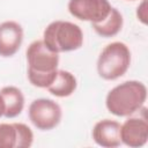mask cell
I'll use <instances>...</instances> for the list:
<instances>
[{
	"label": "cell",
	"instance_id": "1",
	"mask_svg": "<svg viewBox=\"0 0 148 148\" xmlns=\"http://www.w3.org/2000/svg\"><path fill=\"white\" fill-rule=\"evenodd\" d=\"M27 76L29 82L37 88H47L57 76L59 53L51 51L42 40L37 39L29 44L27 51Z\"/></svg>",
	"mask_w": 148,
	"mask_h": 148
},
{
	"label": "cell",
	"instance_id": "2",
	"mask_svg": "<svg viewBox=\"0 0 148 148\" xmlns=\"http://www.w3.org/2000/svg\"><path fill=\"white\" fill-rule=\"evenodd\" d=\"M147 87L141 81L128 80L113 87L105 97L108 111L116 117H130L143 108Z\"/></svg>",
	"mask_w": 148,
	"mask_h": 148
},
{
	"label": "cell",
	"instance_id": "3",
	"mask_svg": "<svg viewBox=\"0 0 148 148\" xmlns=\"http://www.w3.org/2000/svg\"><path fill=\"white\" fill-rule=\"evenodd\" d=\"M43 42L56 53L76 51L83 45V31L73 22L57 20L44 29Z\"/></svg>",
	"mask_w": 148,
	"mask_h": 148
},
{
	"label": "cell",
	"instance_id": "4",
	"mask_svg": "<svg viewBox=\"0 0 148 148\" xmlns=\"http://www.w3.org/2000/svg\"><path fill=\"white\" fill-rule=\"evenodd\" d=\"M130 65V47L123 42H112L101 51L96 68L99 77L106 81H113L121 77L128 71Z\"/></svg>",
	"mask_w": 148,
	"mask_h": 148
},
{
	"label": "cell",
	"instance_id": "5",
	"mask_svg": "<svg viewBox=\"0 0 148 148\" xmlns=\"http://www.w3.org/2000/svg\"><path fill=\"white\" fill-rule=\"evenodd\" d=\"M28 116L37 130L51 131L60 124L62 110L61 106L51 98H37L30 103Z\"/></svg>",
	"mask_w": 148,
	"mask_h": 148
},
{
	"label": "cell",
	"instance_id": "6",
	"mask_svg": "<svg viewBox=\"0 0 148 148\" xmlns=\"http://www.w3.org/2000/svg\"><path fill=\"white\" fill-rule=\"evenodd\" d=\"M112 6L109 0H69L67 9L80 21L98 23L110 13Z\"/></svg>",
	"mask_w": 148,
	"mask_h": 148
},
{
	"label": "cell",
	"instance_id": "7",
	"mask_svg": "<svg viewBox=\"0 0 148 148\" xmlns=\"http://www.w3.org/2000/svg\"><path fill=\"white\" fill-rule=\"evenodd\" d=\"M120 140L127 147L139 148L148 141V121L146 116L131 117L120 125Z\"/></svg>",
	"mask_w": 148,
	"mask_h": 148
},
{
	"label": "cell",
	"instance_id": "8",
	"mask_svg": "<svg viewBox=\"0 0 148 148\" xmlns=\"http://www.w3.org/2000/svg\"><path fill=\"white\" fill-rule=\"evenodd\" d=\"M23 28L16 21L0 23V57H13L23 43Z\"/></svg>",
	"mask_w": 148,
	"mask_h": 148
},
{
	"label": "cell",
	"instance_id": "9",
	"mask_svg": "<svg viewBox=\"0 0 148 148\" xmlns=\"http://www.w3.org/2000/svg\"><path fill=\"white\" fill-rule=\"evenodd\" d=\"M96 145L104 148H116L121 145L120 123L112 119H102L97 121L91 132Z\"/></svg>",
	"mask_w": 148,
	"mask_h": 148
},
{
	"label": "cell",
	"instance_id": "10",
	"mask_svg": "<svg viewBox=\"0 0 148 148\" xmlns=\"http://www.w3.org/2000/svg\"><path fill=\"white\" fill-rule=\"evenodd\" d=\"M0 94L5 101V113L6 118H15L23 111L24 108V96L21 89L15 86H6L1 88Z\"/></svg>",
	"mask_w": 148,
	"mask_h": 148
},
{
	"label": "cell",
	"instance_id": "11",
	"mask_svg": "<svg viewBox=\"0 0 148 148\" xmlns=\"http://www.w3.org/2000/svg\"><path fill=\"white\" fill-rule=\"evenodd\" d=\"M76 87H77V81L74 74L65 69H58L54 81L46 89L51 95L62 98L71 96L76 90Z\"/></svg>",
	"mask_w": 148,
	"mask_h": 148
},
{
	"label": "cell",
	"instance_id": "12",
	"mask_svg": "<svg viewBox=\"0 0 148 148\" xmlns=\"http://www.w3.org/2000/svg\"><path fill=\"white\" fill-rule=\"evenodd\" d=\"M123 24H124L123 15L114 7L111 8L109 15L103 21L98 23H91L95 32L103 38H110L118 35L123 28Z\"/></svg>",
	"mask_w": 148,
	"mask_h": 148
},
{
	"label": "cell",
	"instance_id": "13",
	"mask_svg": "<svg viewBox=\"0 0 148 148\" xmlns=\"http://www.w3.org/2000/svg\"><path fill=\"white\" fill-rule=\"evenodd\" d=\"M17 127L16 123L0 124V148H16Z\"/></svg>",
	"mask_w": 148,
	"mask_h": 148
},
{
	"label": "cell",
	"instance_id": "14",
	"mask_svg": "<svg viewBox=\"0 0 148 148\" xmlns=\"http://www.w3.org/2000/svg\"><path fill=\"white\" fill-rule=\"evenodd\" d=\"M17 127V143L16 148H29L31 147L34 142V133L31 128L23 124V123H16Z\"/></svg>",
	"mask_w": 148,
	"mask_h": 148
},
{
	"label": "cell",
	"instance_id": "15",
	"mask_svg": "<svg viewBox=\"0 0 148 148\" xmlns=\"http://www.w3.org/2000/svg\"><path fill=\"white\" fill-rule=\"evenodd\" d=\"M136 18L142 24H147V0H141L139 6L136 7Z\"/></svg>",
	"mask_w": 148,
	"mask_h": 148
},
{
	"label": "cell",
	"instance_id": "16",
	"mask_svg": "<svg viewBox=\"0 0 148 148\" xmlns=\"http://www.w3.org/2000/svg\"><path fill=\"white\" fill-rule=\"evenodd\" d=\"M3 113H5V101L2 95L0 94V118L3 116Z\"/></svg>",
	"mask_w": 148,
	"mask_h": 148
},
{
	"label": "cell",
	"instance_id": "17",
	"mask_svg": "<svg viewBox=\"0 0 148 148\" xmlns=\"http://www.w3.org/2000/svg\"><path fill=\"white\" fill-rule=\"evenodd\" d=\"M127 1H135V0H127Z\"/></svg>",
	"mask_w": 148,
	"mask_h": 148
}]
</instances>
